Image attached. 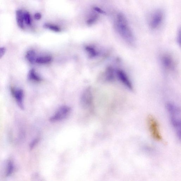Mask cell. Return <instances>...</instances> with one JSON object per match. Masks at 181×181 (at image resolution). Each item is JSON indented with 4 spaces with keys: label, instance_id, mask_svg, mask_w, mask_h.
I'll return each instance as SVG.
<instances>
[{
    "label": "cell",
    "instance_id": "obj_1",
    "mask_svg": "<svg viewBox=\"0 0 181 181\" xmlns=\"http://www.w3.org/2000/svg\"><path fill=\"white\" fill-rule=\"evenodd\" d=\"M114 27L116 32L125 42L131 46L135 44V39L125 17L118 13L115 18Z\"/></svg>",
    "mask_w": 181,
    "mask_h": 181
},
{
    "label": "cell",
    "instance_id": "obj_2",
    "mask_svg": "<svg viewBox=\"0 0 181 181\" xmlns=\"http://www.w3.org/2000/svg\"><path fill=\"white\" fill-rule=\"evenodd\" d=\"M166 108L169 114L172 125L178 136L180 135V111L179 108L171 102L168 103Z\"/></svg>",
    "mask_w": 181,
    "mask_h": 181
},
{
    "label": "cell",
    "instance_id": "obj_3",
    "mask_svg": "<svg viewBox=\"0 0 181 181\" xmlns=\"http://www.w3.org/2000/svg\"><path fill=\"white\" fill-rule=\"evenodd\" d=\"M147 123L148 128L152 137L156 141H162V135L161 134L159 123L156 118L152 115L149 116Z\"/></svg>",
    "mask_w": 181,
    "mask_h": 181
},
{
    "label": "cell",
    "instance_id": "obj_4",
    "mask_svg": "<svg viewBox=\"0 0 181 181\" xmlns=\"http://www.w3.org/2000/svg\"><path fill=\"white\" fill-rule=\"evenodd\" d=\"M164 18L163 12L161 10H158L151 15L149 20V25L151 29H158L162 23Z\"/></svg>",
    "mask_w": 181,
    "mask_h": 181
},
{
    "label": "cell",
    "instance_id": "obj_5",
    "mask_svg": "<svg viewBox=\"0 0 181 181\" xmlns=\"http://www.w3.org/2000/svg\"><path fill=\"white\" fill-rule=\"evenodd\" d=\"M71 111V109L67 106H63L58 110L54 115L50 118L51 122H56L63 120L69 115Z\"/></svg>",
    "mask_w": 181,
    "mask_h": 181
},
{
    "label": "cell",
    "instance_id": "obj_6",
    "mask_svg": "<svg viewBox=\"0 0 181 181\" xmlns=\"http://www.w3.org/2000/svg\"><path fill=\"white\" fill-rule=\"evenodd\" d=\"M91 88L87 87L84 91L82 94L80 103L81 106L84 109L88 108L91 104L93 96Z\"/></svg>",
    "mask_w": 181,
    "mask_h": 181
},
{
    "label": "cell",
    "instance_id": "obj_7",
    "mask_svg": "<svg viewBox=\"0 0 181 181\" xmlns=\"http://www.w3.org/2000/svg\"><path fill=\"white\" fill-rule=\"evenodd\" d=\"M115 74L116 76L121 82L123 84L125 87L130 90H133V87L132 83H131L128 75L124 70L118 69L115 71Z\"/></svg>",
    "mask_w": 181,
    "mask_h": 181
},
{
    "label": "cell",
    "instance_id": "obj_8",
    "mask_svg": "<svg viewBox=\"0 0 181 181\" xmlns=\"http://www.w3.org/2000/svg\"><path fill=\"white\" fill-rule=\"evenodd\" d=\"M161 61L163 66L167 70H173L174 69V63L172 58L169 55H164L161 57Z\"/></svg>",
    "mask_w": 181,
    "mask_h": 181
},
{
    "label": "cell",
    "instance_id": "obj_9",
    "mask_svg": "<svg viewBox=\"0 0 181 181\" xmlns=\"http://www.w3.org/2000/svg\"><path fill=\"white\" fill-rule=\"evenodd\" d=\"M14 96L16 99L17 104L21 109H23L24 106L23 102V92L22 89H19L15 90Z\"/></svg>",
    "mask_w": 181,
    "mask_h": 181
},
{
    "label": "cell",
    "instance_id": "obj_10",
    "mask_svg": "<svg viewBox=\"0 0 181 181\" xmlns=\"http://www.w3.org/2000/svg\"><path fill=\"white\" fill-rule=\"evenodd\" d=\"M16 17L17 22L19 26L21 29H24V27L23 25V13L22 10H18L16 11Z\"/></svg>",
    "mask_w": 181,
    "mask_h": 181
},
{
    "label": "cell",
    "instance_id": "obj_11",
    "mask_svg": "<svg viewBox=\"0 0 181 181\" xmlns=\"http://www.w3.org/2000/svg\"><path fill=\"white\" fill-rule=\"evenodd\" d=\"M52 60V58L50 56H42L36 58V63L39 64H46L50 63Z\"/></svg>",
    "mask_w": 181,
    "mask_h": 181
},
{
    "label": "cell",
    "instance_id": "obj_12",
    "mask_svg": "<svg viewBox=\"0 0 181 181\" xmlns=\"http://www.w3.org/2000/svg\"><path fill=\"white\" fill-rule=\"evenodd\" d=\"M85 50L90 58L96 57L99 54V53L94 47L89 45L85 47Z\"/></svg>",
    "mask_w": 181,
    "mask_h": 181
},
{
    "label": "cell",
    "instance_id": "obj_13",
    "mask_svg": "<svg viewBox=\"0 0 181 181\" xmlns=\"http://www.w3.org/2000/svg\"><path fill=\"white\" fill-rule=\"evenodd\" d=\"M28 79L29 80H34L36 81H40L42 80V79L36 73L34 69H32L29 71L28 74Z\"/></svg>",
    "mask_w": 181,
    "mask_h": 181
},
{
    "label": "cell",
    "instance_id": "obj_14",
    "mask_svg": "<svg viewBox=\"0 0 181 181\" xmlns=\"http://www.w3.org/2000/svg\"><path fill=\"white\" fill-rule=\"evenodd\" d=\"M115 72V70L111 67H109L107 68L105 72V77L107 80L110 81L113 80Z\"/></svg>",
    "mask_w": 181,
    "mask_h": 181
},
{
    "label": "cell",
    "instance_id": "obj_15",
    "mask_svg": "<svg viewBox=\"0 0 181 181\" xmlns=\"http://www.w3.org/2000/svg\"><path fill=\"white\" fill-rule=\"evenodd\" d=\"M26 57L30 63L33 64L36 62V53L33 50H30L27 52L26 55Z\"/></svg>",
    "mask_w": 181,
    "mask_h": 181
},
{
    "label": "cell",
    "instance_id": "obj_16",
    "mask_svg": "<svg viewBox=\"0 0 181 181\" xmlns=\"http://www.w3.org/2000/svg\"><path fill=\"white\" fill-rule=\"evenodd\" d=\"M44 27L45 29L51 30V31L56 32H61V29L58 26L50 23H45Z\"/></svg>",
    "mask_w": 181,
    "mask_h": 181
},
{
    "label": "cell",
    "instance_id": "obj_17",
    "mask_svg": "<svg viewBox=\"0 0 181 181\" xmlns=\"http://www.w3.org/2000/svg\"><path fill=\"white\" fill-rule=\"evenodd\" d=\"M99 16L97 14H94L90 18L88 19L87 21V25L89 26H91L95 23L98 20Z\"/></svg>",
    "mask_w": 181,
    "mask_h": 181
},
{
    "label": "cell",
    "instance_id": "obj_18",
    "mask_svg": "<svg viewBox=\"0 0 181 181\" xmlns=\"http://www.w3.org/2000/svg\"><path fill=\"white\" fill-rule=\"evenodd\" d=\"M24 20H25L26 23L27 25H31V16L29 13L28 12H25L23 13Z\"/></svg>",
    "mask_w": 181,
    "mask_h": 181
},
{
    "label": "cell",
    "instance_id": "obj_19",
    "mask_svg": "<svg viewBox=\"0 0 181 181\" xmlns=\"http://www.w3.org/2000/svg\"><path fill=\"white\" fill-rule=\"evenodd\" d=\"M13 165L11 162L9 161L8 163L6 175L7 176L10 175L12 173L13 170Z\"/></svg>",
    "mask_w": 181,
    "mask_h": 181
},
{
    "label": "cell",
    "instance_id": "obj_20",
    "mask_svg": "<svg viewBox=\"0 0 181 181\" xmlns=\"http://www.w3.org/2000/svg\"><path fill=\"white\" fill-rule=\"evenodd\" d=\"M94 9L99 13L103 14H106V12L100 8L95 6V7H94Z\"/></svg>",
    "mask_w": 181,
    "mask_h": 181
},
{
    "label": "cell",
    "instance_id": "obj_21",
    "mask_svg": "<svg viewBox=\"0 0 181 181\" xmlns=\"http://www.w3.org/2000/svg\"><path fill=\"white\" fill-rule=\"evenodd\" d=\"M6 51V49L4 47H0V59L3 56Z\"/></svg>",
    "mask_w": 181,
    "mask_h": 181
},
{
    "label": "cell",
    "instance_id": "obj_22",
    "mask_svg": "<svg viewBox=\"0 0 181 181\" xmlns=\"http://www.w3.org/2000/svg\"><path fill=\"white\" fill-rule=\"evenodd\" d=\"M34 18L36 20H39L42 18V15L39 13H36L34 15Z\"/></svg>",
    "mask_w": 181,
    "mask_h": 181
},
{
    "label": "cell",
    "instance_id": "obj_23",
    "mask_svg": "<svg viewBox=\"0 0 181 181\" xmlns=\"http://www.w3.org/2000/svg\"><path fill=\"white\" fill-rule=\"evenodd\" d=\"M177 42L178 44L180 45L181 42V32L180 29L179 30L177 37Z\"/></svg>",
    "mask_w": 181,
    "mask_h": 181
}]
</instances>
